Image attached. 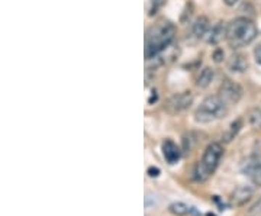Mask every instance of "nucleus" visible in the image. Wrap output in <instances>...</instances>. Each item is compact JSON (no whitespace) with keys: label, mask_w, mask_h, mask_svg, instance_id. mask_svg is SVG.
<instances>
[{"label":"nucleus","mask_w":261,"mask_h":216,"mask_svg":"<svg viewBox=\"0 0 261 216\" xmlns=\"http://www.w3.org/2000/svg\"><path fill=\"white\" fill-rule=\"evenodd\" d=\"M176 35V26L167 20L152 25L145 35V58L152 60L170 47Z\"/></svg>","instance_id":"obj_1"},{"label":"nucleus","mask_w":261,"mask_h":216,"mask_svg":"<svg viewBox=\"0 0 261 216\" xmlns=\"http://www.w3.org/2000/svg\"><path fill=\"white\" fill-rule=\"evenodd\" d=\"M257 26L248 18H235L226 25V41L233 49L250 45L257 38Z\"/></svg>","instance_id":"obj_2"},{"label":"nucleus","mask_w":261,"mask_h":216,"mask_svg":"<svg viewBox=\"0 0 261 216\" xmlns=\"http://www.w3.org/2000/svg\"><path fill=\"white\" fill-rule=\"evenodd\" d=\"M222 154H224L222 145L218 144V142H212V144H209L206 147L202 160L199 161L195 167L196 181L203 183V181H206L214 174L215 170L218 169V166H219V161H221Z\"/></svg>","instance_id":"obj_3"},{"label":"nucleus","mask_w":261,"mask_h":216,"mask_svg":"<svg viewBox=\"0 0 261 216\" xmlns=\"http://www.w3.org/2000/svg\"><path fill=\"white\" fill-rule=\"evenodd\" d=\"M226 113H228V104L218 94L207 96L196 109L195 121L199 123H211L225 118Z\"/></svg>","instance_id":"obj_4"},{"label":"nucleus","mask_w":261,"mask_h":216,"mask_svg":"<svg viewBox=\"0 0 261 216\" xmlns=\"http://www.w3.org/2000/svg\"><path fill=\"white\" fill-rule=\"evenodd\" d=\"M218 96L228 106H231V104L238 103L240 99L243 97V87L238 83L232 82V80H229V78H225L224 82H222V85L219 86Z\"/></svg>","instance_id":"obj_5"},{"label":"nucleus","mask_w":261,"mask_h":216,"mask_svg":"<svg viewBox=\"0 0 261 216\" xmlns=\"http://www.w3.org/2000/svg\"><path fill=\"white\" fill-rule=\"evenodd\" d=\"M193 103V94L190 92H181V93L173 94L166 103V112L170 115H178V113L187 111Z\"/></svg>","instance_id":"obj_6"},{"label":"nucleus","mask_w":261,"mask_h":216,"mask_svg":"<svg viewBox=\"0 0 261 216\" xmlns=\"http://www.w3.org/2000/svg\"><path fill=\"white\" fill-rule=\"evenodd\" d=\"M241 170L255 186L261 187V154L248 157L244 161Z\"/></svg>","instance_id":"obj_7"},{"label":"nucleus","mask_w":261,"mask_h":216,"mask_svg":"<svg viewBox=\"0 0 261 216\" xmlns=\"http://www.w3.org/2000/svg\"><path fill=\"white\" fill-rule=\"evenodd\" d=\"M161 150H163V155H164V158L168 164H176L181 157V150L178 148L177 144L171 140H166L163 142Z\"/></svg>","instance_id":"obj_8"},{"label":"nucleus","mask_w":261,"mask_h":216,"mask_svg":"<svg viewBox=\"0 0 261 216\" xmlns=\"http://www.w3.org/2000/svg\"><path fill=\"white\" fill-rule=\"evenodd\" d=\"M254 196V187L251 186H238L231 195V202L235 206H243Z\"/></svg>","instance_id":"obj_9"},{"label":"nucleus","mask_w":261,"mask_h":216,"mask_svg":"<svg viewBox=\"0 0 261 216\" xmlns=\"http://www.w3.org/2000/svg\"><path fill=\"white\" fill-rule=\"evenodd\" d=\"M211 31V22L206 16H200L195 20L193 26H192V32L196 38H203Z\"/></svg>","instance_id":"obj_10"},{"label":"nucleus","mask_w":261,"mask_h":216,"mask_svg":"<svg viewBox=\"0 0 261 216\" xmlns=\"http://www.w3.org/2000/svg\"><path fill=\"white\" fill-rule=\"evenodd\" d=\"M228 67L231 71H235V73H243L247 70L248 67V61L247 58L243 56V54H233L229 61H228Z\"/></svg>","instance_id":"obj_11"},{"label":"nucleus","mask_w":261,"mask_h":216,"mask_svg":"<svg viewBox=\"0 0 261 216\" xmlns=\"http://www.w3.org/2000/svg\"><path fill=\"white\" fill-rule=\"evenodd\" d=\"M209 34L211 35L207 38V42L209 44H219L224 38H226V26H225L222 22H218L214 28L211 29Z\"/></svg>","instance_id":"obj_12"},{"label":"nucleus","mask_w":261,"mask_h":216,"mask_svg":"<svg viewBox=\"0 0 261 216\" xmlns=\"http://www.w3.org/2000/svg\"><path fill=\"white\" fill-rule=\"evenodd\" d=\"M214 77H215L214 70H212L211 67H205V68L200 71V74L197 75L196 86H197V87H200V89H205V87H207V86L214 82Z\"/></svg>","instance_id":"obj_13"},{"label":"nucleus","mask_w":261,"mask_h":216,"mask_svg":"<svg viewBox=\"0 0 261 216\" xmlns=\"http://www.w3.org/2000/svg\"><path fill=\"white\" fill-rule=\"evenodd\" d=\"M241 128H243V119H237V121H233V122L229 125V128L226 129V132L222 135V140H224L225 142L232 141L233 138L238 135V132L241 131Z\"/></svg>","instance_id":"obj_14"},{"label":"nucleus","mask_w":261,"mask_h":216,"mask_svg":"<svg viewBox=\"0 0 261 216\" xmlns=\"http://www.w3.org/2000/svg\"><path fill=\"white\" fill-rule=\"evenodd\" d=\"M192 209H193V207H190L189 205H186V203H183V202H174V203H171V205L168 206V210L176 216L189 215V213H192Z\"/></svg>","instance_id":"obj_15"},{"label":"nucleus","mask_w":261,"mask_h":216,"mask_svg":"<svg viewBox=\"0 0 261 216\" xmlns=\"http://www.w3.org/2000/svg\"><path fill=\"white\" fill-rule=\"evenodd\" d=\"M196 142H197V140L195 138V133H193V132L186 133V135L183 137V152L190 154L192 150H193V147L196 145Z\"/></svg>","instance_id":"obj_16"},{"label":"nucleus","mask_w":261,"mask_h":216,"mask_svg":"<svg viewBox=\"0 0 261 216\" xmlns=\"http://www.w3.org/2000/svg\"><path fill=\"white\" fill-rule=\"evenodd\" d=\"M167 0H149V8H148V15L149 16H154L157 12H159L164 5H166Z\"/></svg>","instance_id":"obj_17"},{"label":"nucleus","mask_w":261,"mask_h":216,"mask_svg":"<svg viewBox=\"0 0 261 216\" xmlns=\"http://www.w3.org/2000/svg\"><path fill=\"white\" fill-rule=\"evenodd\" d=\"M250 122L254 128H260L261 126V111L258 109H252L250 115Z\"/></svg>","instance_id":"obj_18"},{"label":"nucleus","mask_w":261,"mask_h":216,"mask_svg":"<svg viewBox=\"0 0 261 216\" xmlns=\"http://www.w3.org/2000/svg\"><path fill=\"white\" fill-rule=\"evenodd\" d=\"M247 216H261V196L257 199V202L248 209Z\"/></svg>","instance_id":"obj_19"},{"label":"nucleus","mask_w":261,"mask_h":216,"mask_svg":"<svg viewBox=\"0 0 261 216\" xmlns=\"http://www.w3.org/2000/svg\"><path fill=\"white\" fill-rule=\"evenodd\" d=\"M147 174H148L149 177H159L160 169H157V167H149V169L147 170Z\"/></svg>","instance_id":"obj_20"},{"label":"nucleus","mask_w":261,"mask_h":216,"mask_svg":"<svg viewBox=\"0 0 261 216\" xmlns=\"http://www.w3.org/2000/svg\"><path fill=\"white\" fill-rule=\"evenodd\" d=\"M254 57H255V61L261 66V44L254 49Z\"/></svg>","instance_id":"obj_21"},{"label":"nucleus","mask_w":261,"mask_h":216,"mask_svg":"<svg viewBox=\"0 0 261 216\" xmlns=\"http://www.w3.org/2000/svg\"><path fill=\"white\" fill-rule=\"evenodd\" d=\"M214 58L216 63H221V61H222V58H224V51L218 49V51L214 54Z\"/></svg>","instance_id":"obj_22"},{"label":"nucleus","mask_w":261,"mask_h":216,"mask_svg":"<svg viewBox=\"0 0 261 216\" xmlns=\"http://www.w3.org/2000/svg\"><path fill=\"white\" fill-rule=\"evenodd\" d=\"M151 97H149L148 99V103L149 104H152L154 103V102H155V100H157V99H159V94H157V92H155V90H152V92H151Z\"/></svg>","instance_id":"obj_23"},{"label":"nucleus","mask_w":261,"mask_h":216,"mask_svg":"<svg viewBox=\"0 0 261 216\" xmlns=\"http://www.w3.org/2000/svg\"><path fill=\"white\" fill-rule=\"evenodd\" d=\"M224 3L226 6H235L238 3V0H224Z\"/></svg>","instance_id":"obj_24"},{"label":"nucleus","mask_w":261,"mask_h":216,"mask_svg":"<svg viewBox=\"0 0 261 216\" xmlns=\"http://www.w3.org/2000/svg\"><path fill=\"white\" fill-rule=\"evenodd\" d=\"M205 216H216V215H215V213H212V212H209V213H206Z\"/></svg>","instance_id":"obj_25"}]
</instances>
